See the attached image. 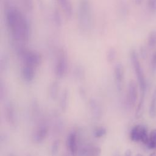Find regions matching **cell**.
Instances as JSON below:
<instances>
[{"instance_id": "obj_1", "label": "cell", "mask_w": 156, "mask_h": 156, "mask_svg": "<svg viewBox=\"0 0 156 156\" xmlns=\"http://www.w3.org/2000/svg\"><path fill=\"white\" fill-rule=\"evenodd\" d=\"M5 21L14 40L20 43L28 41L30 25L27 18L19 9L9 7L5 11Z\"/></svg>"}, {"instance_id": "obj_2", "label": "cell", "mask_w": 156, "mask_h": 156, "mask_svg": "<svg viewBox=\"0 0 156 156\" xmlns=\"http://www.w3.org/2000/svg\"><path fill=\"white\" fill-rule=\"evenodd\" d=\"M92 10L89 0H80L77 10V21L83 30H89L92 26Z\"/></svg>"}, {"instance_id": "obj_3", "label": "cell", "mask_w": 156, "mask_h": 156, "mask_svg": "<svg viewBox=\"0 0 156 156\" xmlns=\"http://www.w3.org/2000/svg\"><path fill=\"white\" fill-rule=\"evenodd\" d=\"M130 58L132 63L134 72L136 75V77L139 85V87L141 93V98L144 97V94L147 88L146 80L142 69L141 63L140 62L138 55L135 51H131L130 53Z\"/></svg>"}, {"instance_id": "obj_4", "label": "cell", "mask_w": 156, "mask_h": 156, "mask_svg": "<svg viewBox=\"0 0 156 156\" xmlns=\"http://www.w3.org/2000/svg\"><path fill=\"white\" fill-rule=\"evenodd\" d=\"M17 54L22 60L24 65H27L36 68L41 63V55L37 51L28 50L23 47L18 46L17 48Z\"/></svg>"}, {"instance_id": "obj_5", "label": "cell", "mask_w": 156, "mask_h": 156, "mask_svg": "<svg viewBox=\"0 0 156 156\" xmlns=\"http://www.w3.org/2000/svg\"><path fill=\"white\" fill-rule=\"evenodd\" d=\"M68 70V60L64 51L58 54L54 66V74L58 79L63 78Z\"/></svg>"}, {"instance_id": "obj_6", "label": "cell", "mask_w": 156, "mask_h": 156, "mask_svg": "<svg viewBox=\"0 0 156 156\" xmlns=\"http://www.w3.org/2000/svg\"><path fill=\"white\" fill-rule=\"evenodd\" d=\"M130 138L133 141H141L147 144L149 141V135L146 127L142 125L134 126L130 131Z\"/></svg>"}, {"instance_id": "obj_7", "label": "cell", "mask_w": 156, "mask_h": 156, "mask_svg": "<svg viewBox=\"0 0 156 156\" xmlns=\"http://www.w3.org/2000/svg\"><path fill=\"white\" fill-rule=\"evenodd\" d=\"M49 127L44 121L40 122L33 132L32 138L35 142L41 143L46 138L48 133Z\"/></svg>"}, {"instance_id": "obj_8", "label": "cell", "mask_w": 156, "mask_h": 156, "mask_svg": "<svg viewBox=\"0 0 156 156\" xmlns=\"http://www.w3.org/2000/svg\"><path fill=\"white\" fill-rule=\"evenodd\" d=\"M138 99V88L137 85L133 80H130L127 86L126 101L130 107H133Z\"/></svg>"}, {"instance_id": "obj_9", "label": "cell", "mask_w": 156, "mask_h": 156, "mask_svg": "<svg viewBox=\"0 0 156 156\" xmlns=\"http://www.w3.org/2000/svg\"><path fill=\"white\" fill-rule=\"evenodd\" d=\"M78 154L79 156H101V149L98 146L86 144L79 148Z\"/></svg>"}, {"instance_id": "obj_10", "label": "cell", "mask_w": 156, "mask_h": 156, "mask_svg": "<svg viewBox=\"0 0 156 156\" xmlns=\"http://www.w3.org/2000/svg\"><path fill=\"white\" fill-rule=\"evenodd\" d=\"M113 76L117 88L120 90L124 79V69L121 63H116L113 68Z\"/></svg>"}, {"instance_id": "obj_11", "label": "cell", "mask_w": 156, "mask_h": 156, "mask_svg": "<svg viewBox=\"0 0 156 156\" xmlns=\"http://www.w3.org/2000/svg\"><path fill=\"white\" fill-rule=\"evenodd\" d=\"M66 145L72 156H76L78 154L77 136L75 132H72L68 135L66 140Z\"/></svg>"}, {"instance_id": "obj_12", "label": "cell", "mask_w": 156, "mask_h": 156, "mask_svg": "<svg viewBox=\"0 0 156 156\" xmlns=\"http://www.w3.org/2000/svg\"><path fill=\"white\" fill-rule=\"evenodd\" d=\"M21 74L22 79L26 82H32L35 77V68L32 66L23 65L21 70Z\"/></svg>"}, {"instance_id": "obj_13", "label": "cell", "mask_w": 156, "mask_h": 156, "mask_svg": "<svg viewBox=\"0 0 156 156\" xmlns=\"http://www.w3.org/2000/svg\"><path fill=\"white\" fill-rule=\"evenodd\" d=\"M5 118L7 122L12 126H14L16 124V114L13 105L9 102L5 105Z\"/></svg>"}, {"instance_id": "obj_14", "label": "cell", "mask_w": 156, "mask_h": 156, "mask_svg": "<svg viewBox=\"0 0 156 156\" xmlns=\"http://www.w3.org/2000/svg\"><path fill=\"white\" fill-rule=\"evenodd\" d=\"M66 16L71 18L73 14V6L71 0H55Z\"/></svg>"}, {"instance_id": "obj_15", "label": "cell", "mask_w": 156, "mask_h": 156, "mask_svg": "<svg viewBox=\"0 0 156 156\" xmlns=\"http://www.w3.org/2000/svg\"><path fill=\"white\" fill-rule=\"evenodd\" d=\"M89 105L94 118L96 119L100 118L102 113V110L99 103L96 99L92 98L89 101Z\"/></svg>"}, {"instance_id": "obj_16", "label": "cell", "mask_w": 156, "mask_h": 156, "mask_svg": "<svg viewBox=\"0 0 156 156\" xmlns=\"http://www.w3.org/2000/svg\"><path fill=\"white\" fill-rule=\"evenodd\" d=\"M69 98V93L68 89H65L60 97V107L62 111H65L68 107Z\"/></svg>"}, {"instance_id": "obj_17", "label": "cell", "mask_w": 156, "mask_h": 156, "mask_svg": "<svg viewBox=\"0 0 156 156\" xmlns=\"http://www.w3.org/2000/svg\"><path fill=\"white\" fill-rule=\"evenodd\" d=\"M60 90V84L57 80L52 81L49 87V94L52 99H55L57 98Z\"/></svg>"}, {"instance_id": "obj_18", "label": "cell", "mask_w": 156, "mask_h": 156, "mask_svg": "<svg viewBox=\"0 0 156 156\" xmlns=\"http://www.w3.org/2000/svg\"><path fill=\"white\" fill-rule=\"evenodd\" d=\"M116 55L117 52L115 48L113 47L110 48L106 52V60L110 63L114 62L116 58Z\"/></svg>"}, {"instance_id": "obj_19", "label": "cell", "mask_w": 156, "mask_h": 156, "mask_svg": "<svg viewBox=\"0 0 156 156\" xmlns=\"http://www.w3.org/2000/svg\"><path fill=\"white\" fill-rule=\"evenodd\" d=\"M149 114L152 118L155 117L156 115V88H155L152 94L149 108Z\"/></svg>"}, {"instance_id": "obj_20", "label": "cell", "mask_w": 156, "mask_h": 156, "mask_svg": "<svg viewBox=\"0 0 156 156\" xmlns=\"http://www.w3.org/2000/svg\"><path fill=\"white\" fill-rule=\"evenodd\" d=\"M146 145L149 149H156V129L151 132L149 136V141Z\"/></svg>"}, {"instance_id": "obj_21", "label": "cell", "mask_w": 156, "mask_h": 156, "mask_svg": "<svg viewBox=\"0 0 156 156\" xmlns=\"http://www.w3.org/2000/svg\"><path fill=\"white\" fill-rule=\"evenodd\" d=\"M73 73L74 78L78 80L82 79L85 76V69L81 65H79L74 68Z\"/></svg>"}, {"instance_id": "obj_22", "label": "cell", "mask_w": 156, "mask_h": 156, "mask_svg": "<svg viewBox=\"0 0 156 156\" xmlns=\"http://www.w3.org/2000/svg\"><path fill=\"white\" fill-rule=\"evenodd\" d=\"M52 18L55 24L58 27H61L62 25V18L60 13L57 10H54L52 14Z\"/></svg>"}, {"instance_id": "obj_23", "label": "cell", "mask_w": 156, "mask_h": 156, "mask_svg": "<svg viewBox=\"0 0 156 156\" xmlns=\"http://www.w3.org/2000/svg\"><path fill=\"white\" fill-rule=\"evenodd\" d=\"M8 66V58L6 55H1L0 58V71L1 73L4 72Z\"/></svg>"}, {"instance_id": "obj_24", "label": "cell", "mask_w": 156, "mask_h": 156, "mask_svg": "<svg viewBox=\"0 0 156 156\" xmlns=\"http://www.w3.org/2000/svg\"><path fill=\"white\" fill-rule=\"evenodd\" d=\"M106 133H107V130H106L105 128L103 127H97L94 130V132H93L94 136L96 138H98L105 136Z\"/></svg>"}, {"instance_id": "obj_25", "label": "cell", "mask_w": 156, "mask_h": 156, "mask_svg": "<svg viewBox=\"0 0 156 156\" xmlns=\"http://www.w3.org/2000/svg\"><path fill=\"white\" fill-rule=\"evenodd\" d=\"M147 44L150 48H153L156 44V32L152 31L148 37Z\"/></svg>"}, {"instance_id": "obj_26", "label": "cell", "mask_w": 156, "mask_h": 156, "mask_svg": "<svg viewBox=\"0 0 156 156\" xmlns=\"http://www.w3.org/2000/svg\"><path fill=\"white\" fill-rule=\"evenodd\" d=\"M59 145H60V142L58 140H55L51 146V152L53 155H55V154L57 153L58 150L59 149Z\"/></svg>"}, {"instance_id": "obj_27", "label": "cell", "mask_w": 156, "mask_h": 156, "mask_svg": "<svg viewBox=\"0 0 156 156\" xmlns=\"http://www.w3.org/2000/svg\"><path fill=\"white\" fill-rule=\"evenodd\" d=\"M147 7L151 12H156V0H147Z\"/></svg>"}, {"instance_id": "obj_28", "label": "cell", "mask_w": 156, "mask_h": 156, "mask_svg": "<svg viewBox=\"0 0 156 156\" xmlns=\"http://www.w3.org/2000/svg\"><path fill=\"white\" fill-rule=\"evenodd\" d=\"M6 94V87L5 86V84L1 82L0 83V98L1 100L3 99V98L5 96Z\"/></svg>"}, {"instance_id": "obj_29", "label": "cell", "mask_w": 156, "mask_h": 156, "mask_svg": "<svg viewBox=\"0 0 156 156\" xmlns=\"http://www.w3.org/2000/svg\"><path fill=\"white\" fill-rule=\"evenodd\" d=\"M22 2L25 5L26 8L28 10H32L33 8V3L32 0H21Z\"/></svg>"}, {"instance_id": "obj_30", "label": "cell", "mask_w": 156, "mask_h": 156, "mask_svg": "<svg viewBox=\"0 0 156 156\" xmlns=\"http://www.w3.org/2000/svg\"><path fill=\"white\" fill-rule=\"evenodd\" d=\"M151 66L152 70L156 69V52L153 54L151 59Z\"/></svg>"}, {"instance_id": "obj_31", "label": "cell", "mask_w": 156, "mask_h": 156, "mask_svg": "<svg viewBox=\"0 0 156 156\" xmlns=\"http://www.w3.org/2000/svg\"><path fill=\"white\" fill-rule=\"evenodd\" d=\"M124 156H132V152L130 149H127L126 151Z\"/></svg>"}, {"instance_id": "obj_32", "label": "cell", "mask_w": 156, "mask_h": 156, "mask_svg": "<svg viewBox=\"0 0 156 156\" xmlns=\"http://www.w3.org/2000/svg\"><path fill=\"white\" fill-rule=\"evenodd\" d=\"M143 0H134V2L136 4V5H140L142 3Z\"/></svg>"}, {"instance_id": "obj_33", "label": "cell", "mask_w": 156, "mask_h": 156, "mask_svg": "<svg viewBox=\"0 0 156 156\" xmlns=\"http://www.w3.org/2000/svg\"><path fill=\"white\" fill-rule=\"evenodd\" d=\"M150 156H156V153H155V152H152V154H151Z\"/></svg>"}, {"instance_id": "obj_34", "label": "cell", "mask_w": 156, "mask_h": 156, "mask_svg": "<svg viewBox=\"0 0 156 156\" xmlns=\"http://www.w3.org/2000/svg\"><path fill=\"white\" fill-rule=\"evenodd\" d=\"M113 156H119V154L118 152H116L115 154H114Z\"/></svg>"}, {"instance_id": "obj_35", "label": "cell", "mask_w": 156, "mask_h": 156, "mask_svg": "<svg viewBox=\"0 0 156 156\" xmlns=\"http://www.w3.org/2000/svg\"><path fill=\"white\" fill-rule=\"evenodd\" d=\"M136 156H143V155H141V154H138L136 155Z\"/></svg>"}, {"instance_id": "obj_36", "label": "cell", "mask_w": 156, "mask_h": 156, "mask_svg": "<svg viewBox=\"0 0 156 156\" xmlns=\"http://www.w3.org/2000/svg\"><path fill=\"white\" fill-rule=\"evenodd\" d=\"M9 156H14V155H9Z\"/></svg>"}]
</instances>
